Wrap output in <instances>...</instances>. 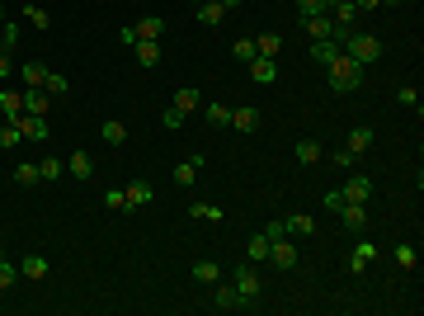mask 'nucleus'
<instances>
[{"instance_id":"nucleus-35","label":"nucleus","mask_w":424,"mask_h":316,"mask_svg":"<svg viewBox=\"0 0 424 316\" xmlns=\"http://www.w3.org/2000/svg\"><path fill=\"white\" fill-rule=\"evenodd\" d=\"M245 255H250L255 265H264V260H269V236H264V232H255V236H250V246H245Z\"/></svg>"},{"instance_id":"nucleus-41","label":"nucleus","mask_w":424,"mask_h":316,"mask_svg":"<svg viewBox=\"0 0 424 316\" xmlns=\"http://www.w3.org/2000/svg\"><path fill=\"white\" fill-rule=\"evenodd\" d=\"M15 43H19V24H10V19H5V24H0V48L10 52Z\"/></svg>"},{"instance_id":"nucleus-32","label":"nucleus","mask_w":424,"mask_h":316,"mask_svg":"<svg viewBox=\"0 0 424 316\" xmlns=\"http://www.w3.org/2000/svg\"><path fill=\"white\" fill-rule=\"evenodd\" d=\"M335 52H340V43H335V38H316V43H311V57L321 66H330V57H335Z\"/></svg>"},{"instance_id":"nucleus-13","label":"nucleus","mask_w":424,"mask_h":316,"mask_svg":"<svg viewBox=\"0 0 424 316\" xmlns=\"http://www.w3.org/2000/svg\"><path fill=\"white\" fill-rule=\"evenodd\" d=\"M340 222H345L349 232H363V227H368V203H349V198H345V208H340Z\"/></svg>"},{"instance_id":"nucleus-40","label":"nucleus","mask_w":424,"mask_h":316,"mask_svg":"<svg viewBox=\"0 0 424 316\" xmlns=\"http://www.w3.org/2000/svg\"><path fill=\"white\" fill-rule=\"evenodd\" d=\"M15 284H19V265L0 260V293H5V288H15Z\"/></svg>"},{"instance_id":"nucleus-44","label":"nucleus","mask_w":424,"mask_h":316,"mask_svg":"<svg viewBox=\"0 0 424 316\" xmlns=\"http://www.w3.org/2000/svg\"><path fill=\"white\" fill-rule=\"evenodd\" d=\"M104 208H109V213H123V208H127V194L123 189H109V194H104Z\"/></svg>"},{"instance_id":"nucleus-17","label":"nucleus","mask_w":424,"mask_h":316,"mask_svg":"<svg viewBox=\"0 0 424 316\" xmlns=\"http://www.w3.org/2000/svg\"><path fill=\"white\" fill-rule=\"evenodd\" d=\"M373 260H377V246H373V241H359V246H354V255H349V269H354V274H363Z\"/></svg>"},{"instance_id":"nucleus-10","label":"nucleus","mask_w":424,"mask_h":316,"mask_svg":"<svg viewBox=\"0 0 424 316\" xmlns=\"http://www.w3.org/2000/svg\"><path fill=\"white\" fill-rule=\"evenodd\" d=\"M47 269H52V265H47L43 255H24V260H19V279H29V284H43Z\"/></svg>"},{"instance_id":"nucleus-1","label":"nucleus","mask_w":424,"mask_h":316,"mask_svg":"<svg viewBox=\"0 0 424 316\" xmlns=\"http://www.w3.org/2000/svg\"><path fill=\"white\" fill-rule=\"evenodd\" d=\"M359 85H363V66L354 62L349 52H335V57H330V90H335V95H354Z\"/></svg>"},{"instance_id":"nucleus-23","label":"nucleus","mask_w":424,"mask_h":316,"mask_svg":"<svg viewBox=\"0 0 424 316\" xmlns=\"http://www.w3.org/2000/svg\"><path fill=\"white\" fill-rule=\"evenodd\" d=\"M47 104H52V95H47V90H24V113H38V118H43Z\"/></svg>"},{"instance_id":"nucleus-33","label":"nucleus","mask_w":424,"mask_h":316,"mask_svg":"<svg viewBox=\"0 0 424 316\" xmlns=\"http://www.w3.org/2000/svg\"><path fill=\"white\" fill-rule=\"evenodd\" d=\"M198 113H203L212 127H226V123H231V109H226V104H203Z\"/></svg>"},{"instance_id":"nucleus-27","label":"nucleus","mask_w":424,"mask_h":316,"mask_svg":"<svg viewBox=\"0 0 424 316\" xmlns=\"http://www.w3.org/2000/svg\"><path fill=\"white\" fill-rule=\"evenodd\" d=\"M99 137H104V142H109V146H123V142H127V123H118V118H109V123L99 127Z\"/></svg>"},{"instance_id":"nucleus-12","label":"nucleus","mask_w":424,"mask_h":316,"mask_svg":"<svg viewBox=\"0 0 424 316\" xmlns=\"http://www.w3.org/2000/svg\"><path fill=\"white\" fill-rule=\"evenodd\" d=\"M66 175H71V179H90L94 175V156L90 151H71V156H66Z\"/></svg>"},{"instance_id":"nucleus-57","label":"nucleus","mask_w":424,"mask_h":316,"mask_svg":"<svg viewBox=\"0 0 424 316\" xmlns=\"http://www.w3.org/2000/svg\"><path fill=\"white\" fill-rule=\"evenodd\" d=\"M0 260H5V251H0Z\"/></svg>"},{"instance_id":"nucleus-30","label":"nucleus","mask_w":424,"mask_h":316,"mask_svg":"<svg viewBox=\"0 0 424 316\" xmlns=\"http://www.w3.org/2000/svg\"><path fill=\"white\" fill-rule=\"evenodd\" d=\"M132 29H137V38H160V33H165V19L146 15V19H137V24H132Z\"/></svg>"},{"instance_id":"nucleus-16","label":"nucleus","mask_w":424,"mask_h":316,"mask_svg":"<svg viewBox=\"0 0 424 316\" xmlns=\"http://www.w3.org/2000/svg\"><path fill=\"white\" fill-rule=\"evenodd\" d=\"M170 104H174L179 113H198V109H203V95H198L193 85H184V90H174V99H170Z\"/></svg>"},{"instance_id":"nucleus-22","label":"nucleus","mask_w":424,"mask_h":316,"mask_svg":"<svg viewBox=\"0 0 424 316\" xmlns=\"http://www.w3.org/2000/svg\"><path fill=\"white\" fill-rule=\"evenodd\" d=\"M321 156H326V146L316 142V137H302V142H297V160H302V165H316Z\"/></svg>"},{"instance_id":"nucleus-36","label":"nucleus","mask_w":424,"mask_h":316,"mask_svg":"<svg viewBox=\"0 0 424 316\" xmlns=\"http://www.w3.org/2000/svg\"><path fill=\"white\" fill-rule=\"evenodd\" d=\"M193 279H198V284H217V279H221V265H212V260H198V265H193Z\"/></svg>"},{"instance_id":"nucleus-7","label":"nucleus","mask_w":424,"mask_h":316,"mask_svg":"<svg viewBox=\"0 0 424 316\" xmlns=\"http://www.w3.org/2000/svg\"><path fill=\"white\" fill-rule=\"evenodd\" d=\"M373 142H377V132H373V127H368V123H354V132H349L345 151L359 160V156H368V151H373Z\"/></svg>"},{"instance_id":"nucleus-18","label":"nucleus","mask_w":424,"mask_h":316,"mask_svg":"<svg viewBox=\"0 0 424 316\" xmlns=\"http://www.w3.org/2000/svg\"><path fill=\"white\" fill-rule=\"evenodd\" d=\"M302 29H307V38H330V33H335V19H330V10H326V15L302 19Z\"/></svg>"},{"instance_id":"nucleus-6","label":"nucleus","mask_w":424,"mask_h":316,"mask_svg":"<svg viewBox=\"0 0 424 316\" xmlns=\"http://www.w3.org/2000/svg\"><path fill=\"white\" fill-rule=\"evenodd\" d=\"M5 123H15L29 142H47V118H38V113H15V118H5Z\"/></svg>"},{"instance_id":"nucleus-28","label":"nucleus","mask_w":424,"mask_h":316,"mask_svg":"<svg viewBox=\"0 0 424 316\" xmlns=\"http://www.w3.org/2000/svg\"><path fill=\"white\" fill-rule=\"evenodd\" d=\"M38 175H43V184H52V179H62V175H66V160L43 156V160H38Z\"/></svg>"},{"instance_id":"nucleus-52","label":"nucleus","mask_w":424,"mask_h":316,"mask_svg":"<svg viewBox=\"0 0 424 316\" xmlns=\"http://www.w3.org/2000/svg\"><path fill=\"white\" fill-rule=\"evenodd\" d=\"M221 5H226V10H236V5H240V0H221Z\"/></svg>"},{"instance_id":"nucleus-29","label":"nucleus","mask_w":424,"mask_h":316,"mask_svg":"<svg viewBox=\"0 0 424 316\" xmlns=\"http://www.w3.org/2000/svg\"><path fill=\"white\" fill-rule=\"evenodd\" d=\"M255 52H259V57H278L283 38H278V33H259V38H255Z\"/></svg>"},{"instance_id":"nucleus-2","label":"nucleus","mask_w":424,"mask_h":316,"mask_svg":"<svg viewBox=\"0 0 424 316\" xmlns=\"http://www.w3.org/2000/svg\"><path fill=\"white\" fill-rule=\"evenodd\" d=\"M340 52H349L359 66H373L377 57H382V38H377V33H363V29H349L345 43H340Z\"/></svg>"},{"instance_id":"nucleus-56","label":"nucleus","mask_w":424,"mask_h":316,"mask_svg":"<svg viewBox=\"0 0 424 316\" xmlns=\"http://www.w3.org/2000/svg\"><path fill=\"white\" fill-rule=\"evenodd\" d=\"M382 5H396V0H382Z\"/></svg>"},{"instance_id":"nucleus-24","label":"nucleus","mask_w":424,"mask_h":316,"mask_svg":"<svg viewBox=\"0 0 424 316\" xmlns=\"http://www.w3.org/2000/svg\"><path fill=\"white\" fill-rule=\"evenodd\" d=\"M0 113H5V118L24 113V90H0Z\"/></svg>"},{"instance_id":"nucleus-38","label":"nucleus","mask_w":424,"mask_h":316,"mask_svg":"<svg viewBox=\"0 0 424 316\" xmlns=\"http://www.w3.org/2000/svg\"><path fill=\"white\" fill-rule=\"evenodd\" d=\"M19 142H24V132H19L15 123H5V127H0V146H5V151H15Z\"/></svg>"},{"instance_id":"nucleus-5","label":"nucleus","mask_w":424,"mask_h":316,"mask_svg":"<svg viewBox=\"0 0 424 316\" xmlns=\"http://www.w3.org/2000/svg\"><path fill=\"white\" fill-rule=\"evenodd\" d=\"M264 265H278V269H293V265H297V246H293V236L269 241V260H264Z\"/></svg>"},{"instance_id":"nucleus-8","label":"nucleus","mask_w":424,"mask_h":316,"mask_svg":"<svg viewBox=\"0 0 424 316\" xmlns=\"http://www.w3.org/2000/svg\"><path fill=\"white\" fill-rule=\"evenodd\" d=\"M198 170H203V156L179 160V165H174V184H179V189H193V184H198Z\"/></svg>"},{"instance_id":"nucleus-50","label":"nucleus","mask_w":424,"mask_h":316,"mask_svg":"<svg viewBox=\"0 0 424 316\" xmlns=\"http://www.w3.org/2000/svg\"><path fill=\"white\" fill-rule=\"evenodd\" d=\"M15 76V62H10V52H0V80Z\"/></svg>"},{"instance_id":"nucleus-14","label":"nucleus","mask_w":424,"mask_h":316,"mask_svg":"<svg viewBox=\"0 0 424 316\" xmlns=\"http://www.w3.org/2000/svg\"><path fill=\"white\" fill-rule=\"evenodd\" d=\"M132 52H137L141 66H160V38H137V43H132Z\"/></svg>"},{"instance_id":"nucleus-37","label":"nucleus","mask_w":424,"mask_h":316,"mask_svg":"<svg viewBox=\"0 0 424 316\" xmlns=\"http://www.w3.org/2000/svg\"><path fill=\"white\" fill-rule=\"evenodd\" d=\"M43 90H47V95H52V99H62L66 90H71V80H66V76H57V71H47V80H43Z\"/></svg>"},{"instance_id":"nucleus-34","label":"nucleus","mask_w":424,"mask_h":316,"mask_svg":"<svg viewBox=\"0 0 424 316\" xmlns=\"http://www.w3.org/2000/svg\"><path fill=\"white\" fill-rule=\"evenodd\" d=\"M188 217H198V222H221V208L198 198V203H188Z\"/></svg>"},{"instance_id":"nucleus-9","label":"nucleus","mask_w":424,"mask_h":316,"mask_svg":"<svg viewBox=\"0 0 424 316\" xmlns=\"http://www.w3.org/2000/svg\"><path fill=\"white\" fill-rule=\"evenodd\" d=\"M245 66H250L255 85H274V80H278V62H274V57H255V62H245Z\"/></svg>"},{"instance_id":"nucleus-55","label":"nucleus","mask_w":424,"mask_h":316,"mask_svg":"<svg viewBox=\"0 0 424 316\" xmlns=\"http://www.w3.org/2000/svg\"><path fill=\"white\" fill-rule=\"evenodd\" d=\"M0 127H5V113H0Z\"/></svg>"},{"instance_id":"nucleus-48","label":"nucleus","mask_w":424,"mask_h":316,"mask_svg":"<svg viewBox=\"0 0 424 316\" xmlns=\"http://www.w3.org/2000/svg\"><path fill=\"white\" fill-rule=\"evenodd\" d=\"M264 236H269V241H278V236H288V222H269V227H264Z\"/></svg>"},{"instance_id":"nucleus-51","label":"nucleus","mask_w":424,"mask_h":316,"mask_svg":"<svg viewBox=\"0 0 424 316\" xmlns=\"http://www.w3.org/2000/svg\"><path fill=\"white\" fill-rule=\"evenodd\" d=\"M377 5H382V0H354V10H359V15H363V10H377Z\"/></svg>"},{"instance_id":"nucleus-42","label":"nucleus","mask_w":424,"mask_h":316,"mask_svg":"<svg viewBox=\"0 0 424 316\" xmlns=\"http://www.w3.org/2000/svg\"><path fill=\"white\" fill-rule=\"evenodd\" d=\"M311 15H326V0H297V19H311Z\"/></svg>"},{"instance_id":"nucleus-43","label":"nucleus","mask_w":424,"mask_h":316,"mask_svg":"<svg viewBox=\"0 0 424 316\" xmlns=\"http://www.w3.org/2000/svg\"><path fill=\"white\" fill-rule=\"evenodd\" d=\"M396 265H401V269H415V246H410V241H401V246H396Z\"/></svg>"},{"instance_id":"nucleus-21","label":"nucleus","mask_w":424,"mask_h":316,"mask_svg":"<svg viewBox=\"0 0 424 316\" xmlns=\"http://www.w3.org/2000/svg\"><path fill=\"white\" fill-rule=\"evenodd\" d=\"M123 194H127V208H146L151 203V184H146V179H132Z\"/></svg>"},{"instance_id":"nucleus-19","label":"nucleus","mask_w":424,"mask_h":316,"mask_svg":"<svg viewBox=\"0 0 424 316\" xmlns=\"http://www.w3.org/2000/svg\"><path fill=\"white\" fill-rule=\"evenodd\" d=\"M231 127L236 132H255V127H259V109H250V104L231 109Z\"/></svg>"},{"instance_id":"nucleus-26","label":"nucleus","mask_w":424,"mask_h":316,"mask_svg":"<svg viewBox=\"0 0 424 316\" xmlns=\"http://www.w3.org/2000/svg\"><path fill=\"white\" fill-rule=\"evenodd\" d=\"M283 222H288V236H302V241L316 236V222L307 217V213H297V217H283Z\"/></svg>"},{"instance_id":"nucleus-39","label":"nucleus","mask_w":424,"mask_h":316,"mask_svg":"<svg viewBox=\"0 0 424 316\" xmlns=\"http://www.w3.org/2000/svg\"><path fill=\"white\" fill-rule=\"evenodd\" d=\"M236 62H255V57H259V52H255V38H236Z\"/></svg>"},{"instance_id":"nucleus-49","label":"nucleus","mask_w":424,"mask_h":316,"mask_svg":"<svg viewBox=\"0 0 424 316\" xmlns=\"http://www.w3.org/2000/svg\"><path fill=\"white\" fill-rule=\"evenodd\" d=\"M330 160H335V165H340V170H349V165H354V156H349L345 146H340V151H330Z\"/></svg>"},{"instance_id":"nucleus-20","label":"nucleus","mask_w":424,"mask_h":316,"mask_svg":"<svg viewBox=\"0 0 424 316\" xmlns=\"http://www.w3.org/2000/svg\"><path fill=\"white\" fill-rule=\"evenodd\" d=\"M221 19H226V5H221V0H203V5H198V24L217 29Z\"/></svg>"},{"instance_id":"nucleus-53","label":"nucleus","mask_w":424,"mask_h":316,"mask_svg":"<svg viewBox=\"0 0 424 316\" xmlns=\"http://www.w3.org/2000/svg\"><path fill=\"white\" fill-rule=\"evenodd\" d=\"M0 24H5V0H0Z\"/></svg>"},{"instance_id":"nucleus-11","label":"nucleus","mask_w":424,"mask_h":316,"mask_svg":"<svg viewBox=\"0 0 424 316\" xmlns=\"http://www.w3.org/2000/svg\"><path fill=\"white\" fill-rule=\"evenodd\" d=\"M47 71H52V66H43V62H24V66H19V71H15V76L24 80V90H43Z\"/></svg>"},{"instance_id":"nucleus-25","label":"nucleus","mask_w":424,"mask_h":316,"mask_svg":"<svg viewBox=\"0 0 424 316\" xmlns=\"http://www.w3.org/2000/svg\"><path fill=\"white\" fill-rule=\"evenodd\" d=\"M15 184H24V189L43 184V175H38V165H33V160H19V165H15Z\"/></svg>"},{"instance_id":"nucleus-47","label":"nucleus","mask_w":424,"mask_h":316,"mask_svg":"<svg viewBox=\"0 0 424 316\" xmlns=\"http://www.w3.org/2000/svg\"><path fill=\"white\" fill-rule=\"evenodd\" d=\"M321 203H326V208H330V213H340V208H345V189H330V194H326V198H321Z\"/></svg>"},{"instance_id":"nucleus-45","label":"nucleus","mask_w":424,"mask_h":316,"mask_svg":"<svg viewBox=\"0 0 424 316\" xmlns=\"http://www.w3.org/2000/svg\"><path fill=\"white\" fill-rule=\"evenodd\" d=\"M396 99H401L406 109H420V90H415V85H401V90H396Z\"/></svg>"},{"instance_id":"nucleus-3","label":"nucleus","mask_w":424,"mask_h":316,"mask_svg":"<svg viewBox=\"0 0 424 316\" xmlns=\"http://www.w3.org/2000/svg\"><path fill=\"white\" fill-rule=\"evenodd\" d=\"M231 284H236V293H240L245 307H259V293H264V288H259V269H255V260L231 269Z\"/></svg>"},{"instance_id":"nucleus-15","label":"nucleus","mask_w":424,"mask_h":316,"mask_svg":"<svg viewBox=\"0 0 424 316\" xmlns=\"http://www.w3.org/2000/svg\"><path fill=\"white\" fill-rule=\"evenodd\" d=\"M345 198L349 203H368V198H373V179H368V175H354L345 184Z\"/></svg>"},{"instance_id":"nucleus-54","label":"nucleus","mask_w":424,"mask_h":316,"mask_svg":"<svg viewBox=\"0 0 424 316\" xmlns=\"http://www.w3.org/2000/svg\"><path fill=\"white\" fill-rule=\"evenodd\" d=\"M335 5H340V0H326V10H335Z\"/></svg>"},{"instance_id":"nucleus-31","label":"nucleus","mask_w":424,"mask_h":316,"mask_svg":"<svg viewBox=\"0 0 424 316\" xmlns=\"http://www.w3.org/2000/svg\"><path fill=\"white\" fill-rule=\"evenodd\" d=\"M24 19H29V24H33L38 33H47V29H52V15H47L43 5H24Z\"/></svg>"},{"instance_id":"nucleus-46","label":"nucleus","mask_w":424,"mask_h":316,"mask_svg":"<svg viewBox=\"0 0 424 316\" xmlns=\"http://www.w3.org/2000/svg\"><path fill=\"white\" fill-rule=\"evenodd\" d=\"M160 123L170 127V132H179V127H184V113H179V109H174V104H170V109L160 113Z\"/></svg>"},{"instance_id":"nucleus-4","label":"nucleus","mask_w":424,"mask_h":316,"mask_svg":"<svg viewBox=\"0 0 424 316\" xmlns=\"http://www.w3.org/2000/svg\"><path fill=\"white\" fill-rule=\"evenodd\" d=\"M207 302H212L217 312H245V302H240V293H236V284H221V279H217V284H212V298H207Z\"/></svg>"}]
</instances>
